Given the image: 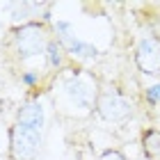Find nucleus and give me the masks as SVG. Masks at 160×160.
Wrapping results in <instances>:
<instances>
[{
	"label": "nucleus",
	"instance_id": "nucleus-1",
	"mask_svg": "<svg viewBox=\"0 0 160 160\" xmlns=\"http://www.w3.org/2000/svg\"><path fill=\"white\" fill-rule=\"evenodd\" d=\"M53 105L55 112L69 119H87L96 112V98L101 94V80L94 71L71 62L62 73L53 76Z\"/></svg>",
	"mask_w": 160,
	"mask_h": 160
},
{
	"label": "nucleus",
	"instance_id": "nucleus-2",
	"mask_svg": "<svg viewBox=\"0 0 160 160\" xmlns=\"http://www.w3.org/2000/svg\"><path fill=\"white\" fill-rule=\"evenodd\" d=\"M46 108L41 98H25L7 130L9 160H37L46 140Z\"/></svg>",
	"mask_w": 160,
	"mask_h": 160
},
{
	"label": "nucleus",
	"instance_id": "nucleus-3",
	"mask_svg": "<svg viewBox=\"0 0 160 160\" xmlns=\"http://www.w3.org/2000/svg\"><path fill=\"white\" fill-rule=\"evenodd\" d=\"M50 37H53L50 25H46L39 18H34V21H28L23 25L9 28L7 46L14 53V60L23 64V62L34 60V57L46 55V46H48Z\"/></svg>",
	"mask_w": 160,
	"mask_h": 160
},
{
	"label": "nucleus",
	"instance_id": "nucleus-4",
	"mask_svg": "<svg viewBox=\"0 0 160 160\" xmlns=\"http://www.w3.org/2000/svg\"><path fill=\"white\" fill-rule=\"evenodd\" d=\"M96 114L98 119H103L105 123H128L135 117V101L128 96L126 92L117 85H103L101 94L96 98Z\"/></svg>",
	"mask_w": 160,
	"mask_h": 160
},
{
	"label": "nucleus",
	"instance_id": "nucleus-5",
	"mask_svg": "<svg viewBox=\"0 0 160 160\" xmlns=\"http://www.w3.org/2000/svg\"><path fill=\"white\" fill-rule=\"evenodd\" d=\"M133 62L142 76H151V78L160 76V34L149 32L140 37L133 50Z\"/></svg>",
	"mask_w": 160,
	"mask_h": 160
},
{
	"label": "nucleus",
	"instance_id": "nucleus-6",
	"mask_svg": "<svg viewBox=\"0 0 160 160\" xmlns=\"http://www.w3.org/2000/svg\"><path fill=\"white\" fill-rule=\"evenodd\" d=\"M55 39H57V37H55ZM57 41L64 46L69 60L76 62V64H80V67H82V64H96L101 57H103V53H101V48L96 46V43L82 39V37L76 34V32L67 34V37H60Z\"/></svg>",
	"mask_w": 160,
	"mask_h": 160
},
{
	"label": "nucleus",
	"instance_id": "nucleus-7",
	"mask_svg": "<svg viewBox=\"0 0 160 160\" xmlns=\"http://www.w3.org/2000/svg\"><path fill=\"white\" fill-rule=\"evenodd\" d=\"M43 62H46V69L50 71V73H62L64 69L71 64L67 50H64V46L60 41H57L55 37L48 39V46H46V55H43Z\"/></svg>",
	"mask_w": 160,
	"mask_h": 160
},
{
	"label": "nucleus",
	"instance_id": "nucleus-8",
	"mask_svg": "<svg viewBox=\"0 0 160 160\" xmlns=\"http://www.w3.org/2000/svg\"><path fill=\"white\" fill-rule=\"evenodd\" d=\"M140 149L147 160H160V128L147 126L140 133Z\"/></svg>",
	"mask_w": 160,
	"mask_h": 160
},
{
	"label": "nucleus",
	"instance_id": "nucleus-9",
	"mask_svg": "<svg viewBox=\"0 0 160 160\" xmlns=\"http://www.w3.org/2000/svg\"><path fill=\"white\" fill-rule=\"evenodd\" d=\"M18 82L23 85L25 89H34L37 92V87L41 89V85H43V71H39V69H21Z\"/></svg>",
	"mask_w": 160,
	"mask_h": 160
},
{
	"label": "nucleus",
	"instance_id": "nucleus-10",
	"mask_svg": "<svg viewBox=\"0 0 160 160\" xmlns=\"http://www.w3.org/2000/svg\"><path fill=\"white\" fill-rule=\"evenodd\" d=\"M142 98H144L147 105L158 108L160 105V82H153V85L144 87V89H142Z\"/></svg>",
	"mask_w": 160,
	"mask_h": 160
},
{
	"label": "nucleus",
	"instance_id": "nucleus-11",
	"mask_svg": "<svg viewBox=\"0 0 160 160\" xmlns=\"http://www.w3.org/2000/svg\"><path fill=\"white\" fill-rule=\"evenodd\" d=\"M96 160H128V156L123 153L121 149H117V147H110V149L101 151Z\"/></svg>",
	"mask_w": 160,
	"mask_h": 160
}]
</instances>
